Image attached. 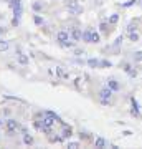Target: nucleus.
<instances>
[{"label":"nucleus","instance_id":"obj_1","mask_svg":"<svg viewBox=\"0 0 142 149\" xmlns=\"http://www.w3.org/2000/svg\"><path fill=\"white\" fill-rule=\"evenodd\" d=\"M98 100H99L101 106H112L114 104V91L107 85H104L98 91Z\"/></svg>","mask_w":142,"mask_h":149},{"label":"nucleus","instance_id":"obj_2","mask_svg":"<svg viewBox=\"0 0 142 149\" xmlns=\"http://www.w3.org/2000/svg\"><path fill=\"white\" fill-rule=\"evenodd\" d=\"M64 8H66L71 15H81L83 10H84L79 0H64Z\"/></svg>","mask_w":142,"mask_h":149},{"label":"nucleus","instance_id":"obj_3","mask_svg":"<svg viewBox=\"0 0 142 149\" xmlns=\"http://www.w3.org/2000/svg\"><path fill=\"white\" fill-rule=\"evenodd\" d=\"M12 7V10H13V25H18V20H20L21 13H23V5H21V0H10L8 2Z\"/></svg>","mask_w":142,"mask_h":149},{"label":"nucleus","instance_id":"obj_4","mask_svg":"<svg viewBox=\"0 0 142 149\" xmlns=\"http://www.w3.org/2000/svg\"><path fill=\"white\" fill-rule=\"evenodd\" d=\"M119 68H121L126 74H129V78H136L137 76V68L134 66V63H131V61H121V63H119Z\"/></svg>","mask_w":142,"mask_h":149},{"label":"nucleus","instance_id":"obj_5","mask_svg":"<svg viewBox=\"0 0 142 149\" xmlns=\"http://www.w3.org/2000/svg\"><path fill=\"white\" fill-rule=\"evenodd\" d=\"M129 100H131V116L132 118H141L142 116V113H141L142 108H141V104H139V101H137L134 96H131Z\"/></svg>","mask_w":142,"mask_h":149},{"label":"nucleus","instance_id":"obj_6","mask_svg":"<svg viewBox=\"0 0 142 149\" xmlns=\"http://www.w3.org/2000/svg\"><path fill=\"white\" fill-rule=\"evenodd\" d=\"M69 40H73V38H71L68 30H60V32L56 33V42H58V45H63V43L69 42Z\"/></svg>","mask_w":142,"mask_h":149},{"label":"nucleus","instance_id":"obj_7","mask_svg":"<svg viewBox=\"0 0 142 149\" xmlns=\"http://www.w3.org/2000/svg\"><path fill=\"white\" fill-rule=\"evenodd\" d=\"M109 141L106 138H103V136H96L94 141H93V146H94L96 149H104V148H109Z\"/></svg>","mask_w":142,"mask_h":149},{"label":"nucleus","instance_id":"obj_8","mask_svg":"<svg viewBox=\"0 0 142 149\" xmlns=\"http://www.w3.org/2000/svg\"><path fill=\"white\" fill-rule=\"evenodd\" d=\"M111 32H112V25H109V22L107 20H101V23H99V33L101 35L109 37Z\"/></svg>","mask_w":142,"mask_h":149},{"label":"nucleus","instance_id":"obj_9","mask_svg":"<svg viewBox=\"0 0 142 149\" xmlns=\"http://www.w3.org/2000/svg\"><path fill=\"white\" fill-rule=\"evenodd\" d=\"M69 35H71V38H73L74 42H81V37H83V30L79 27H69L68 28Z\"/></svg>","mask_w":142,"mask_h":149},{"label":"nucleus","instance_id":"obj_10","mask_svg":"<svg viewBox=\"0 0 142 149\" xmlns=\"http://www.w3.org/2000/svg\"><path fill=\"white\" fill-rule=\"evenodd\" d=\"M106 85L109 86L111 90L114 91V93H117V91H121V83H119V81L116 80V78H114V76H111V78H107V80H106Z\"/></svg>","mask_w":142,"mask_h":149},{"label":"nucleus","instance_id":"obj_11","mask_svg":"<svg viewBox=\"0 0 142 149\" xmlns=\"http://www.w3.org/2000/svg\"><path fill=\"white\" fill-rule=\"evenodd\" d=\"M7 129H8V133H13V131H20L21 129V124L17 119H7Z\"/></svg>","mask_w":142,"mask_h":149},{"label":"nucleus","instance_id":"obj_12","mask_svg":"<svg viewBox=\"0 0 142 149\" xmlns=\"http://www.w3.org/2000/svg\"><path fill=\"white\" fill-rule=\"evenodd\" d=\"M60 126H61V138L63 139H69L71 138V136H73V128H71V126H68V124H66V123H63V124H60Z\"/></svg>","mask_w":142,"mask_h":149},{"label":"nucleus","instance_id":"obj_13","mask_svg":"<svg viewBox=\"0 0 142 149\" xmlns=\"http://www.w3.org/2000/svg\"><path fill=\"white\" fill-rule=\"evenodd\" d=\"M122 43H124V35L121 33V35H117L116 40L111 43V45H109L107 48H109V50H116V52H117V50H119V48L122 47Z\"/></svg>","mask_w":142,"mask_h":149},{"label":"nucleus","instance_id":"obj_14","mask_svg":"<svg viewBox=\"0 0 142 149\" xmlns=\"http://www.w3.org/2000/svg\"><path fill=\"white\" fill-rule=\"evenodd\" d=\"M139 18H134V20H131L129 23L126 25V33H132V32H137L139 30Z\"/></svg>","mask_w":142,"mask_h":149},{"label":"nucleus","instance_id":"obj_15","mask_svg":"<svg viewBox=\"0 0 142 149\" xmlns=\"http://www.w3.org/2000/svg\"><path fill=\"white\" fill-rule=\"evenodd\" d=\"M119 20H121V15L117 12H114V13H111L107 17V22H109V25H112V27H116L117 23H119Z\"/></svg>","mask_w":142,"mask_h":149},{"label":"nucleus","instance_id":"obj_16","mask_svg":"<svg viewBox=\"0 0 142 149\" xmlns=\"http://www.w3.org/2000/svg\"><path fill=\"white\" fill-rule=\"evenodd\" d=\"M91 32H93V28L88 27L83 30V37H81V40H83L84 43H91Z\"/></svg>","mask_w":142,"mask_h":149},{"label":"nucleus","instance_id":"obj_17","mask_svg":"<svg viewBox=\"0 0 142 149\" xmlns=\"http://www.w3.org/2000/svg\"><path fill=\"white\" fill-rule=\"evenodd\" d=\"M137 3H139V0H126L122 3H117V7H121V8H131V7H136Z\"/></svg>","mask_w":142,"mask_h":149},{"label":"nucleus","instance_id":"obj_18","mask_svg":"<svg viewBox=\"0 0 142 149\" xmlns=\"http://www.w3.org/2000/svg\"><path fill=\"white\" fill-rule=\"evenodd\" d=\"M17 61H18L20 65H28V56L18 50V52H17Z\"/></svg>","mask_w":142,"mask_h":149},{"label":"nucleus","instance_id":"obj_19","mask_svg":"<svg viewBox=\"0 0 142 149\" xmlns=\"http://www.w3.org/2000/svg\"><path fill=\"white\" fill-rule=\"evenodd\" d=\"M91 43H93V45H98V43H101V33L96 32L94 28H93V32H91Z\"/></svg>","mask_w":142,"mask_h":149},{"label":"nucleus","instance_id":"obj_20","mask_svg":"<svg viewBox=\"0 0 142 149\" xmlns=\"http://www.w3.org/2000/svg\"><path fill=\"white\" fill-rule=\"evenodd\" d=\"M56 74H58V78H61V80H69V73L64 71L61 66H56Z\"/></svg>","mask_w":142,"mask_h":149},{"label":"nucleus","instance_id":"obj_21","mask_svg":"<svg viewBox=\"0 0 142 149\" xmlns=\"http://www.w3.org/2000/svg\"><path fill=\"white\" fill-rule=\"evenodd\" d=\"M132 63H142V50H136L132 53Z\"/></svg>","mask_w":142,"mask_h":149},{"label":"nucleus","instance_id":"obj_22","mask_svg":"<svg viewBox=\"0 0 142 149\" xmlns=\"http://www.w3.org/2000/svg\"><path fill=\"white\" fill-rule=\"evenodd\" d=\"M99 58H88L86 60V65L89 66V68H99Z\"/></svg>","mask_w":142,"mask_h":149},{"label":"nucleus","instance_id":"obj_23","mask_svg":"<svg viewBox=\"0 0 142 149\" xmlns=\"http://www.w3.org/2000/svg\"><path fill=\"white\" fill-rule=\"evenodd\" d=\"M127 38H129V42H132V43H137L139 40H141V33H139V32L127 33Z\"/></svg>","mask_w":142,"mask_h":149},{"label":"nucleus","instance_id":"obj_24","mask_svg":"<svg viewBox=\"0 0 142 149\" xmlns=\"http://www.w3.org/2000/svg\"><path fill=\"white\" fill-rule=\"evenodd\" d=\"M79 139H83V141H94V136L91 133H86V131H79Z\"/></svg>","mask_w":142,"mask_h":149},{"label":"nucleus","instance_id":"obj_25","mask_svg":"<svg viewBox=\"0 0 142 149\" xmlns=\"http://www.w3.org/2000/svg\"><path fill=\"white\" fill-rule=\"evenodd\" d=\"M23 143L28 144V146H32V144H33V138L26 133V131H23Z\"/></svg>","mask_w":142,"mask_h":149},{"label":"nucleus","instance_id":"obj_26","mask_svg":"<svg viewBox=\"0 0 142 149\" xmlns=\"http://www.w3.org/2000/svg\"><path fill=\"white\" fill-rule=\"evenodd\" d=\"M66 148L78 149V148H81V143H79V141H68V143H66Z\"/></svg>","mask_w":142,"mask_h":149},{"label":"nucleus","instance_id":"obj_27","mask_svg":"<svg viewBox=\"0 0 142 149\" xmlns=\"http://www.w3.org/2000/svg\"><path fill=\"white\" fill-rule=\"evenodd\" d=\"M112 66V61H109V60H101L99 61V68H111Z\"/></svg>","mask_w":142,"mask_h":149},{"label":"nucleus","instance_id":"obj_28","mask_svg":"<svg viewBox=\"0 0 142 149\" xmlns=\"http://www.w3.org/2000/svg\"><path fill=\"white\" fill-rule=\"evenodd\" d=\"M8 48H10V43L7 40H0V52H7Z\"/></svg>","mask_w":142,"mask_h":149},{"label":"nucleus","instance_id":"obj_29","mask_svg":"<svg viewBox=\"0 0 142 149\" xmlns=\"http://www.w3.org/2000/svg\"><path fill=\"white\" fill-rule=\"evenodd\" d=\"M33 20H35V23H37L38 27H43V25H45V18L40 17V15H35L33 17Z\"/></svg>","mask_w":142,"mask_h":149},{"label":"nucleus","instance_id":"obj_30","mask_svg":"<svg viewBox=\"0 0 142 149\" xmlns=\"http://www.w3.org/2000/svg\"><path fill=\"white\" fill-rule=\"evenodd\" d=\"M43 8H45V5H43L42 2H35V3H33V10L37 12V13H38V12H42Z\"/></svg>","mask_w":142,"mask_h":149},{"label":"nucleus","instance_id":"obj_31","mask_svg":"<svg viewBox=\"0 0 142 149\" xmlns=\"http://www.w3.org/2000/svg\"><path fill=\"white\" fill-rule=\"evenodd\" d=\"M60 47H63V48H74V47H76V42H74V40H69V42L63 43V45H60Z\"/></svg>","mask_w":142,"mask_h":149},{"label":"nucleus","instance_id":"obj_32","mask_svg":"<svg viewBox=\"0 0 142 149\" xmlns=\"http://www.w3.org/2000/svg\"><path fill=\"white\" fill-rule=\"evenodd\" d=\"M74 55H76V56H81V55H84V50L83 48H76V50H74Z\"/></svg>","mask_w":142,"mask_h":149},{"label":"nucleus","instance_id":"obj_33","mask_svg":"<svg viewBox=\"0 0 142 149\" xmlns=\"http://www.w3.org/2000/svg\"><path fill=\"white\" fill-rule=\"evenodd\" d=\"M122 136H126V138H129V136H132V134H134V133H132V131H129V129H126V131H122Z\"/></svg>","mask_w":142,"mask_h":149},{"label":"nucleus","instance_id":"obj_34","mask_svg":"<svg viewBox=\"0 0 142 149\" xmlns=\"http://www.w3.org/2000/svg\"><path fill=\"white\" fill-rule=\"evenodd\" d=\"M109 148L111 149H119V146H117V144H109Z\"/></svg>","mask_w":142,"mask_h":149},{"label":"nucleus","instance_id":"obj_35","mask_svg":"<svg viewBox=\"0 0 142 149\" xmlns=\"http://www.w3.org/2000/svg\"><path fill=\"white\" fill-rule=\"evenodd\" d=\"M3 32H5V30H3V28L0 27V35H2V33H3Z\"/></svg>","mask_w":142,"mask_h":149}]
</instances>
